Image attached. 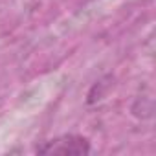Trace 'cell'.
<instances>
[{
	"mask_svg": "<svg viewBox=\"0 0 156 156\" xmlns=\"http://www.w3.org/2000/svg\"><path fill=\"white\" fill-rule=\"evenodd\" d=\"M37 152H41V154H62V156H68V154H88L90 152V145L81 136L68 134V136H61V138L46 141L44 145L37 147Z\"/></svg>",
	"mask_w": 156,
	"mask_h": 156,
	"instance_id": "6da1fadb",
	"label": "cell"
}]
</instances>
